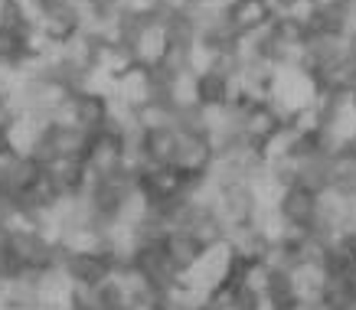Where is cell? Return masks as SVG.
Masks as SVG:
<instances>
[{"label": "cell", "instance_id": "cell-1", "mask_svg": "<svg viewBox=\"0 0 356 310\" xmlns=\"http://www.w3.org/2000/svg\"><path fill=\"white\" fill-rule=\"evenodd\" d=\"M278 213L291 229H304L307 232L314 225V213H317V193L301 186V183H288L278 199Z\"/></svg>", "mask_w": 356, "mask_h": 310}, {"label": "cell", "instance_id": "cell-2", "mask_svg": "<svg viewBox=\"0 0 356 310\" xmlns=\"http://www.w3.org/2000/svg\"><path fill=\"white\" fill-rule=\"evenodd\" d=\"M229 26L236 36H245V33H255L261 26H268L275 20V7L268 0H232L229 7Z\"/></svg>", "mask_w": 356, "mask_h": 310}]
</instances>
